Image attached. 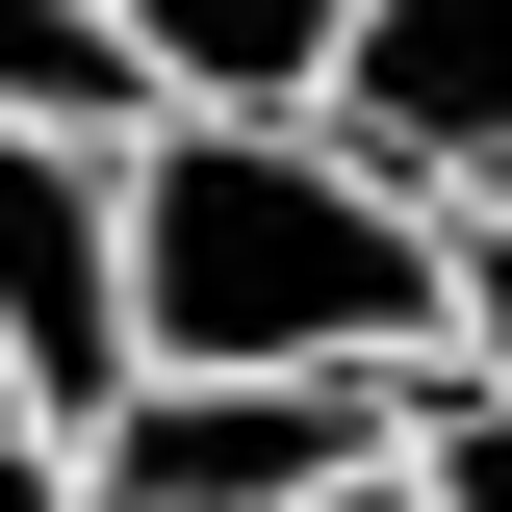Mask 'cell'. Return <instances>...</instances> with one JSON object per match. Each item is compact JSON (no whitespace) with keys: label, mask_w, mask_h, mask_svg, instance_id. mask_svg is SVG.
Returning a JSON list of instances; mask_svg holds the SVG:
<instances>
[{"label":"cell","mask_w":512,"mask_h":512,"mask_svg":"<svg viewBox=\"0 0 512 512\" xmlns=\"http://www.w3.org/2000/svg\"><path fill=\"white\" fill-rule=\"evenodd\" d=\"M333 461H384V384H128L77 436V512H308Z\"/></svg>","instance_id":"3957f363"},{"label":"cell","mask_w":512,"mask_h":512,"mask_svg":"<svg viewBox=\"0 0 512 512\" xmlns=\"http://www.w3.org/2000/svg\"><path fill=\"white\" fill-rule=\"evenodd\" d=\"M461 359L512 384V205H461Z\"/></svg>","instance_id":"ba28073f"},{"label":"cell","mask_w":512,"mask_h":512,"mask_svg":"<svg viewBox=\"0 0 512 512\" xmlns=\"http://www.w3.org/2000/svg\"><path fill=\"white\" fill-rule=\"evenodd\" d=\"M128 359L154 384H410L461 359V205L333 128H128Z\"/></svg>","instance_id":"6da1fadb"},{"label":"cell","mask_w":512,"mask_h":512,"mask_svg":"<svg viewBox=\"0 0 512 512\" xmlns=\"http://www.w3.org/2000/svg\"><path fill=\"white\" fill-rule=\"evenodd\" d=\"M0 128H77V154H128V128H154V77H128V0H0Z\"/></svg>","instance_id":"8992f818"},{"label":"cell","mask_w":512,"mask_h":512,"mask_svg":"<svg viewBox=\"0 0 512 512\" xmlns=\"http://www.w3.org/2000/svg\"><path fill=\"white\" fill-rule=\"evenodd\" d=\"M308 128L359 180H410V205H512V0H359Z\"/></svg>","instance_id":"277c9868"},{"label":"cell","mask_w":512,"mask_h":512,"mask_svg":"<svg viewBox=\"0 0 512 512\" xmlns=\"http://www.w3.org/2000/svg\"><path fill=\"white\" fill-rule=\"evenodd\" d=\"M333 52H359V0H128V77L154 128H308Z\"/></svg>","instance_id":"5b68a950"},{"label":"cell","mask_w":512,"mask_h":512,"mask_svg":"<svg viewBox=\"0 0 512 512\" xmlns=\"http://www.w3.org/2000/svg\"><path fill=\"white\" fill-rule=\"evenodd\" d=\"M308 512H436V487H410V436H384V461H333V487H308Z\"/></svg>","instance_id":"30bf717a"},{"label":"cell","mask_w":512,"mask_h":512,"mask_svg":"<svg viewBox=\"0 0 512 512\" xmlns=\"http://www.w3.org/2000/svg\"><path fill=\"white\" fill-rule=\"evenodd\" d=\"M384 436H410L436 512H512V384H487V359H410V384H384Z\"/></svg>","instance_id":"52a82bcc"},{"label":"cell","mask_w":512,"mask_h":512,"mask_svg":"<svg viewBox=\"0 0 512 512\" xmlns=\"http://www.w3.org/2000/svg\"><path fill=\"white\" fill-rule=\"evenodd\" d=\"M0 512H77V436L26 410V384H0Z\"/></svg>","instance_id":"9c48e42d"},{"label":"cell","mask_w":512,"mask_h":512,"mask_svg":"<svg viewBox=\"0 0 512 512\" xmlns=\"http://www.w3.org/2000/svg\"><path fill=\"white\" fill-rule=\"evenodd\" d=\"M0 384L52 410V436H103L128 384V154H77V128H0Z\"/></svg>","instance_id":"7a4b0ae2"}]
</instances>
